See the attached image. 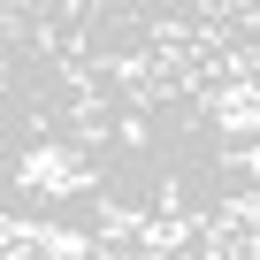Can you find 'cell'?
I'll use <instances>...</instances> for the list:
<instances>
[{
	"label": "cell",
	"mask_w": 260,
	"mask_h": 260,
	"mask_svg": "<svg viewBox=\"0 0 260 260\" xmlns=\"http://www.w3.org/2000/svg\"><path fill=\"white\" fill-rule=\"evenodd\" d=\"M23 184L31 191H77L84 184V161L61 153V146H39V153H23Z\"/></svg>",
	"instance_id": "1"
}]
</instances>
